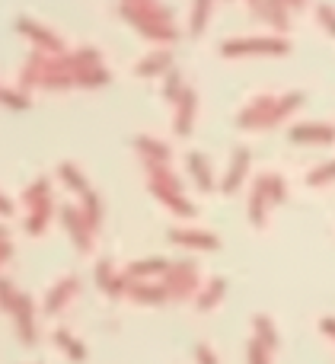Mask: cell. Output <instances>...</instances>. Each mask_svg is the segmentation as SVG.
<instances>
[{
    "label": "cell",
    "instance_id": "cell-26",
    "mask_svg": "<svg viewBox=\"0 0 335 364\" xmlns=\"http://www.w3.org/2000/svg\"><path fill=\"white\" fill-rule=\"evenodd\" d=\"M80 211H83V218L89 220V227L93 230H99V224H102V214H106V205H102V198L89 188L87 195H80Z\"/></svg>",
    "mask_w": 335,
    "mask_h": 364
},
{
    "label": "cell",
    "instance_id": "cell-10",
    "mask_svg": "<svg viewBox=\"0 0 335 364\" xmlns=\"http://www.w3.org/2000/svg\"><path fill=\"white\" fill-rule=\"evenodd\" d=\"M77 294H80V278H77V275H64L61 282H55L48 288V294H45V304H42V314L45 316H57L70 301H74Z\"/></svg>",
    "mask_w": 335,
    "mask_h": 364
},
{
    "label": "cell",
    "instance_id": "cell-3",
    "mask_svg": "<svg viewBox=\"0 0 335 364\" xmlns=\"http://www.w3.org/2000/svg\"><path fill=\"white\" fill-rule=\"evenodd\" d=\"M147 170V192L166 208V211L179 214V218H195V205L185 198L182 182L170 164H144Z\"/></svg>",
    "mask_w": 335,
    "mask_h": 364
},
{
    "label": "cell",
    "instance_id": "cell-8",
    "mask_svg": "<svg viewBox=\"0 0 335 364\" xmlns=\"http://www.w3.org/2000/svg\"><path fill=\"white\" fill-rule=\"evenodd\" d=\"M93 278H96V288H99L102 294H109L112 301L128 297V272L115 269L112 259H99L96 269H93Z\"/></svg>",
    "mask_w": 335,
    "mask_h": 364
},
{
    "label": "cell",
    "instance_id": "cell-36",
    "mask_svg": "<svg viewBox=\"0 0 335 364\" xmlns=\"http://www.w3.org/2000/svg\"><path fill=\"white\" fill-rule=\"evenodd\" d=\"M246 355H249V364H268V355H272V352H268V348L253 336V339H249Z\"/></svg>",
    "mask_w": 335,
    "mask_h": 364
},
{
    "label": "cell",
    "instance_id": "cell-23",
    "mask_svg": "<svg viewBox=\"0 0 335 364\" xmlns=\"http://www.w3.org/2000/svg\"><path fill=\"white\" fill-rule=\"evenodd\" d=\"M253 16H259L262 23H268L272 29H278V32L291 29V13H287L285 6H278L275 0H262V6L253 13Z\"/></svg>",
    "mask_w": 335,
    "mask_h": 364
},
{
    "label": "cell",
    "instance_id": "cell-41",
    "mask_svg": "<svg viewBox=\"0 0 335 364\" xmlns=\"http://www.w3.org/2000/svg\"><path fill=\"white\" fill-rule=\"evenodd\" d=\"M319 329H323V333H326V336H329V339L335 342V316H326V320L319 323Z\"/></svg>",
    "mask_w": 335,
    "mask_h": 364
},
{
    "label": "cell",
    "instance_id": "cell-12",
    "mask_svg": "<svg viewBox=\"0 0 335 364\" xmlns=\"http://www.w3.org/2000/svg\"><path fill=\"white\" fill-rule=\"evenodd\" d=\"M287 141L291 144H335V125H326V122H300L287 132Z\"/></svg>",
    "mask_w": 335,
    "mask_h": 364
},
{
    "label": "cell",
    "instance_id": "cell-40",
    "mask_svg": "<svg viewBox=\"0 0 335 364\" xmlns=\"http://www.w3.org/2000/svg\"><path fill=\"white\" fill-rule=\"evenodd\" d=\"M13 211H16V208H13V201L0 192V218H13Z\"/></svg>",
    "mask_w": 335,
    "mask_h": 364
},
{
    "label": "cell",
    "instance_id": "cell-14",
    "mask_svg": "<svg viewBox=\"0 0 335 364\" xmlns=\"http://www.w3.org/2000/svg\"><path fill=\"white\" fill-rule=\"evenodd\" d=\"M249 166H253V154L246 151V147H236L234 151V157H230V166H227V173H224V179H221V192L224 195H234L236 188L246 182L249 176Z\"/></svg>",
    "mask_w": 335,
    "mask_h": 364
},
{
    "label": "cell",
    "instance_id": "cell-13",
    "mask_svg": "<svg viewBox=\"0 0 335 364\" xmlns=\"http://www.w3.org/2000/svg\"><path fill=\"white\" fill-rule=\"evenodd\" d=\"M13 326H16V336L19 342H26V346H35L38 339V329H35V304H32L29 294H19L16 307H13Z\"/></svg>",
    "mask_w": 335,
    "mask_h": 364
},
{
    "label": "cell",
    "instance_id": "cell-18",
    "mask_svg": "<svg viewBox=\"0 0 335 364\" xmlns=\"http://www.w3.org/2000/svg\"><path fill=\"white\" fill-rule=\"evenodd\" d=\"M272 198H268L265 192V182H262V176L253 182V192H249V224L253 227H265L268 220V211H272Z\"/></svg>",
    "mask_w": 335,
    "mask_h": 364
},
{
    "label": "cell",
    "instance_id": "cell-16",
    "mask_svg": "<svg viewBox=\"0 0 335 364\" xmlns=\"http://www.w3.org/2000/svg\"><path fill=\"white\" fill-rule=\"evenodd\" d=\"M170 70H172V51L157 48V51H150V55L141 58L138 68H134V74H138L141 80H153V77H166Z\"/></svg>",
    "mask_w": 335,
    "mask_h": 364
},
{
    "label": "cell",
    "instance_id": "cell-21",
    "mask_svg": "<svg viewBox=\"0 0 335 364\" xmlns=\"http://www.w3.org/2000/svg\"><path fill=\"white\" fill-rule=\"evenodd\" d=\"M224 294H227V282L217 275V278H211V282L195 294V307L202 310V314H211V310L224 301Z\"/></svg>",
    "mask_w": 335,
    "mask_h": 364
},
{
    "label": "cell",
    "instance_id": "cell-31",
    "mask_svg": "<svg viewBox=\"0 0 335 364\" xmlns=\"http://www.w3.org/2000/svg\"><path fill=\"white\" fill-rule=\"evenodd\" d=\"M332 182H335V160H326V164L313 166V170L307 173V186H313V188L332 186Z\"/></svg>",
    "mask_w": 335,
    "mask_h": 364
},
{
    "label": "cell",
    "instance_id": "cell-34",
    "mask_svg": "<svg viewBox=\"0 0 335 364\" xmlns=\"http://www.w3.org/2000/svg\"><path fill=\"white\" fill-rule=\"evenodd\" d=\"M16 301H19V291L13 288V282H10V278H4V275H0V310H6V314H13V307H16Z\"/></svg>",
    "mask_w": 335,
    "mask_h": 364
},
{
    "label": "cell",
    "instance_id": "cell-38",
    "mask_svg": "<svg viewBox=\"0 0 335 364\" xmlns=\"http://www.w3.org/2000/svg\"><path fill=\"white\" fill-rule=\"evenodd\" d=\"M195 358H198V364H217V355L211 352L208 346H195Z\"/></svg>",
    "mask_w": 335,
    "mask_h": 364
},
{
    "label": "cell",
    "instance_id": "cell-15",
    "mask_svg": "<svg viewBox=\"0 0 335 364\" xmlns=\"http://www.w3.org/2000/svg\"><path fill=\"white\" fill-rule=\"evenodd\" d=\"M128 297L134 304H144V307H160V304L170 301V291L163 288L160 278L153 282H138V278H128Z\"/></svg>",
    "mask_w": 335,
    "mask_h": 364
},
{
    "label": "cell",
    "instance_id": "cell-39",
    "mask_svg": "<svg viewBox=\"0 0 335 364\" xmlns=\"http://www.w3.org/2000/svg\"><path fill=\"white\" fill-rule=\"evenodd\" d=\"M275 4H278V6H285L287 13H300V10H304V6H307V0H275Z\"/></svg>",
    "mask_w": 335,
    "mask_h": 364
},
{
    "label": "cell",
    "instance_id": "cell-33",
    "mask_svg": "<svg viewBox=\"0 0 335 364\" xmlns=\"http://www.w3.org/2000/svg\"><path fill=\"white\" fill-rule=\"evenodd\" d=\"M182 90H185V77H182V70H176L172 68L170 74H166V83H163V96L170 102H176L179 96H182Z\"/></svg>",
    "mask_w": 335,
    "mask_h": 364
},
{
    "label": "cell",
    "instance_id": "cell-42",
    "mask_svg": "<svg viewBox=\"0 0 335 364\" xmlns=\"http://www.w3.org/2000/svg\"><path fill=\"white\" fill-rule=\"evenodd\" d=\"M246 4H249V10L256 13V10H259V6H262V0H246Z\"/></svg>",
    "mask_w": 335,
    "mask_h": 364
},
{
    "label": "cell",
    "instance_id": "cell-11",
    "mask_svg": "<svg viewBox=\"0 0 335 364\" xmlns=\"http://www.w3.org/2000/svg\"><path fill=\"white\" fill-rule=\"evenodd\" d=\"M172 132L179 134V138H189L192 128H195V115H198V93L192 87L182 90V96H179L176 102H172Z\"/></svg>",
    "mask_w": 335,
    "mask_h": 364
},
{
    "label": "cell",
    "instance_id": "cell-22",
    "mask_svg": "<svg viewBox=\"0 0 335 364\" xmlns=\"http://www.w3.org/2000/svg\"><path fill=\"white\" fill-rule=\"evenodd\" d=\"M51 214H55V198L45 201V205H38V208H29V211H26V220H23L26 233H29V237L45 233V227L51 224Z\"/></svg>",
    "mask_w": 335,
    "mask_h": 364
},
{
    "label": "cell",
    "instance_id": "cell-1",
    "mask_svg": "<svg viewBox=\"0 0 335 364\" xmlns=\"http://www.w3.org/2000/svg\"><path fill=\"white\" fill-rule=\"evenodd\" d=\"M119 13L153 45H172L179 38L176 19L160 0H119Z\"/></svg>",
    "mask_w": 335,
    "mask_h": 364
},
{
    "label": "cell",
    "instance_id": "cell-27",
    "mask_svg": "<svg viewBox=\"0 0 335 364\" xmlns=\"http://www.w3.org/2000/svg\"><path fill=\"white\" fill-rule=\"evenodd\" d=\"M55 346L61 348V352L67 355L70 361H77V364L87 361V348H83L80 342H77V336H70L64 326H61V329H55Z\"/></svg>",
    "mask_w": 335,
    "mask_h": 364
},
{
    "label": "cell",
    "instance_id": "cell-24",
    "mask_svg": "<svg viewBox=\"0 0 335 364\" xmlns=\"http://www.w3.org/2000/svg\"><path fill=\"white\" fill-rule=\"evenodd\" d=\"M57 179L64 182V186L70 188V192H77V195H87L89 192V182H87V176H83V170L77 164H61L57 166Z\"/></svg>",
    "mask_w": 335,
    "mask_h": 364
},
{
    "label": "cell",
    "instance_id": "cell-37",
    "mask_svg": "<svg viewBox=\"0 0 335 364\" xmlns=\"http://www.w3.org/2000/svg\"><path fill=\"white\" fill-rule=\"evenodd\" d=\"M13 259V240H10V230L0 227V265H6Z\"/></svg>",
    "mask_w": 335,
    "mask_h": 364
},
{
    "label": "cell",
    "instance_id": "cell-30",
    "mask_svg": "<svg viewBox=\"0 0 335 364\" xmlns=\"http://www.w3.org/2000/svg\"><path fill=\"white\" fill-rule=\"evenodd\" d=\"M262 182H265V192L272 198V205H281L287 201V179L278 176V173H262Z\"/></svg>",
    "mask_w": 335,
    "mask_h": 364
},
{
    "label": "cell",
    "instance_id": "cell-19",
    "mask_svg": "<svg viewBox=\"0 0 335 364\" xmlns=\"http://www.w3.org/2000/svg\"><path fill=\"white\" fill-rule=\"evenodd\" d=\"M166 269H170V259L163 256H144L138 262L128 265V278H138V282H153V278H163Z\"/></svg>",
    "mask_w": 335,
    "mask_h": 364
},
{
    "label": "cell",
    "instance_id": "cell-25",
    "mask_svg": "<svg viewBox=\"0 0 335 364\" xmlns=\"http://www.w3.org/2000/svg\"><path fill=\"white\" fill-rule=\"evenodd\" d=\"M45 201H51V182L45 176H38L35 182H29V186H26L23 205H26V211H29V208H38V205H45Z\"/></svg>",
    "mask_w": 335,
    "mask_h": 364
},
{
    "label": "cell",
    "instance_id": "cell-28",
    "mask_svg": "<svg viewBox=\"0 0 335 364\" xmlns=\"http://www.w3.org/2000/svg\"><path fill=\"white\" fill-rule=\"evenodd\" d=\"M214 0H192V16H189V36H202L204 26L211 19Z\"/></svg>",
    "mask_w": 335,
    "mask_h": 364
},
{
    "label": "cell",
    "instance_id": "cell-4",
    "mask_svg": "<svg viewBox=\"0 0 335 364\" xmlns=\"http://www.w3.org/2000/svg\"><path fill=\"white\" fill-rule=\"evenodd\" d=\"M224 58H285L291 55V42L281 36H243L221 42Z\"/></svg>",
    "mask_w": 335,
    "mask_h": 364
},
{
    "label": "cell",
    "instance_id": "cell-17",
    "mask_svg": "<svg viewBox=\"0 0 335 364\" xmlns=\"http://www.w3.org/2000/svg\"><path fill=\"white\" fill-rule=\"evenodd\" d=\"M134 151H138V157L144 164H170V157H172L170 144L160 138H150V134H138L134 138Z\"/></svg>",
    "mask_w": 335,
    "mask_h": 364
},
{
    "label": "cell",
    "instance_id": "cell-5",
    "mask_svg": "<svg viewBox=\"0 0 335 364\" xmlns=\"http://www.w3.org/2000/svg\"><path fill=\"white\" fill-rule=\"evenodd\" d=\"M163 288L170 291V301H192V297L202 291V275H198V265L182 259V262H170L166 275L160 278Z\"/></svg>",
    "mask_w": 335,
    "mask_h": 364
},
{
    "label": "cell",
    "instance_id": "cell-29",
    "mask_svg": "<svg viewBox=\"0 0 335 364\" xmlns=\"http://www.w3.org/2000/svg\"><path fill=\"white\" fill-rule=\"evenodd\" d=\"M253 333H256V339L262 342V346L268 348V352H275V348H278V329H275V323L268 320V316H253Z\"/></svg>",
    "mask_w": 335,
    "mask_h": 364
},
{
    "label": "cell",
    "instance_id": "cell-32",
    "mask_svg": "<svg viewBox=\"0 0 335 364\" xmlns=\"http://www.w3.org/2000/svg\"><path fill=\"white\" fill-rule=\"evenodd\" d=\"M0 106L23 112V109L32 106V96L26 93V90H6V87H0Z\"/></svg>",
    "mask_w": 335,
    "mask_h": 364
},
{
    "label": "cell",
    "instance_id": "cell-20",
    "mask_svg": "<svg viewBox=\"0 0 335 364\" xmlns=\"http://www.w3.org/2000/svg\"><path fill=\"white\" fill-rule=\"evenodd\" d=\"M185 166H189V176H192V182H195V186L202 188V192H211V188H217L214 173H211V164L204 160V154L189 151V154H185Z\"/></svg>",
    "mask_w": 335,
    "mask_h": 364
},
{
    "label": "cell",
    "instance_id": "cell-9",
    "mask_svg": "<svg viewBox=\"0 0 335 364\" xmlns=\"http://www.w3.org/2000/svg\"><path fill=\"white\" fill-rule=\"evenodd\" d=\"M170 243L182 246V250H195V252H214L221 250V240L211 230H198V227H172L170 230Z\"/></svg>",
    "mask_w": 335,
    "mask_h": 364
},
{
    "label": "cell",
    "instance_id": "cell-35",
    "mask_svg": "<svg viewBox=\"0 0 335 364\" xmlns=\"http://www.w3.org/2000/svg\"><path fill=\"white\" fill-rule=\"evenodd\" d=\"M317 19H319V26L335 38V6L332 4H317Z\"/></svg>",
    "mask_w": 335,
    "mask_h": 364
},
{
    "label": "cell",
    "instance_id": "cell-7",
    "mask_svg": "<svg viewBox=\"0 0 335 364\" xmlns=\"http://www.w3.org/2000/svg\"><path fill=\"white\" fill-rule=\"evenodd\" d=\"M16 32L23 38H29L32 48L35 51H45V55H64L67 51V45H64V38L57 36L55 29H48V26L35 23V19H16Z\"/></svg>",
    "mask_w": 335,
    "mask_h": 364
},
{
    "label": "cell",
    "instance_id": "cell-2",
    "mask_svg": "<svg viewBox=\"0 0 335 364\" xmlns=\"http://www.w3.org/2000/svg\"><path fill=\"white\" fill-rule=\"evenodd\" d=\"M300 106H304V93H300V90H291V93H281V96L262 93L240 109L236 125H240L243 132H268V128L281 125L287 115H294Z\"/></svg>",
    "mask_w": 335,
    "mask_h": 364
},
{
    "label": "cell",
    "instance_id": "cell-6",
    "mask_svg": "<svg viewBox=\"0 0 335 364\" xmlns=\"http://www.w3.org/2000/svg\"><path fill=\"white\" fill-rule=\"evenodd\" d=\"M61 224H64V230H67L70 243L77 246V252H93L96 230L89 227V220L83 218L80 205H61Z\"/></svg>",
    "mask_w": 335,
    "mask_h": 364
}]
</instances>
